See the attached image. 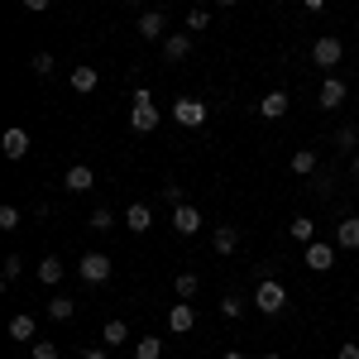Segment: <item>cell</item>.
I'll list each match as a JSON object with an SVG mask.
<instances>
[{"instance_id": "obj_4", "label": "cell", "mask_w": 359, "mask_h": 359, "mask_svg": "<svg viewBox=\"0 0 359 359\" xmlns=\"http://www.w3.org/2000/svg\"><path fill=\"white\" fill-rule=\"evenodd\" d=\"M77 273H82V283H91V287H101V283L111 278V259H106L101 249H86L82 259H77Z\"/></svg>"}, {"instance_id": "obj_35", "label": "cell", "mask_w": 359, "mask_h": 359, "mask_svg": "<svg viewBox=\"0 0 359 359\" xmlns=\"http://www.w3.org/2000/svg\"><path fill=\"white\" fill-rule=\"evenodd\" d=\"M211 25V10H192V15H187V29H206Z\"/></svg>"}, {"instance_id": "obj_18", "label": "cell", "mask_w": 359, "mask_h": 359, "mask_svg": "<svg viewBox=\"0 0 359 359\" xmlns=\"http://www.w3.org/2000/svg\"><path fill=\"white\" fill-rule=\"evenodd\" d=\"M125 225H130L135 235H149V225H154V211H149V201H135V206L125 211Z\"/></svg>"}, {"instance_id": "obj_40", "label": "cell", "mask_w": 359, "mask_h": 359, "mask_svg": "<svg viewBox=\"0 0 359 359\" xmlns=\"http://www.w3.org/2000/svg\"><path fill=\"white\" fill-rule=\"evenodd\" d=\"M221 359H245V355H240V350H225V355Z\"/></svg>"}, {"instance_id": "obj_19", "label": "cell", "mask_w": 359, "mask_h": 359, "mask_svg": "<svg viewBox=\"0 0 359 359\" xmlns=\"http://www.w3.org/2000/svg\"><path fill=\"white\" fill-rule=\"evenodd\" d=\"M335 245H340V249H359V216L335 221Z\"/></svg>"}, {"instance_id": "obj_34", "label": "cell", "mask_w": 359, "mask_h": 359, "mask_svg": "<svg viewBox=\"0 0 359 359\" xmlns=\"http://www.w3.org/2000/svg\"><path fill=\"white\" fill-rule=\"evenodd\" d=\"M163 201H168V206H182L187 196H182V187H177V182H163Z\"/></svg>"}, {"instance_id": "obj_14", "label": "cell", "mask_w": 359, "mask_h": 359, "mask_svg": "<svg viewBox=\"0 0 359 359\" xmlns=\"http://www.w3.org/2000/svg\"><path fill=\"white\" fill-rule=\"evenodd\" d=\"M211 249H216V259H230V254L240 249V230H235V225H221V230L211 235Z\"/></svg>"}, {"instance_id": "obj_32", "label": "cell", "mask_w": 359, "mask_h": 359, "mask_svg": "<svg viewBox=\"0 0 359 359\" xmlns=\"http://www.w3.org/2000/svg\"><path fill=\"white\" fill-rule=\"evenodd\" d=\"M221 316H230V321L245 316V297H221Z\"/></svg>"}, {"instance_id": "obj_12", "label": "cell", "mask_w": 359, "mask_h": 359, "mask_svg": "<svg viewBox=\"0 0 359 359\" xmlns=\"http://www.w3.org/2000/svg\"><path fill=\"white\" fill-rule=\"evenodd\" d=\"M62 187H67V192H91V187H96V172H91L86 163H72L67 177H62Z\"/></svg>"}, {"instance_id": "obj_29", "label": "cell", "mask_w": 359, "mask_h": 359, "mask_svg": "<svg viewBox=\"0 0 359 359\" xmlns=\"http://www.w3.org/2000/svg\"><path fill=\"white\" fill-rule=\"evenodd\" d=\"M0 269H5V283H15V278L25 273V254H5V264H0Z\"/></svg>"}, {"instance_id": "obj_30", "label": "cell", "mask_w": 359, "mask_h": 359, "mask_svg": "<svg viewBox=\"0 0 359 359\" xmlns=\"http://www.w3.org/2000/svg\"><path fill=\"white\" fill-rule=\"evenodd\" d=\"M29 67H34V77H48L57 62H53V53H34V57H29Z\"/></svg>"}, {"instance_id": "obj_44", "label": "cell", "mask_w": 359, "mask_h": 359, "mask_svg": "<svg viewBox=\"0 0 359 359\" xmlns=\"http://www.w3.org/2000/svg\"><path fill=\"white\" fill-rule=\"evenodd\" d=\"M264 359H283V355H264Z\"/></svg>"}, {"instance_id": "obj_1", "label": "cell", "mask_w": 359, "mask_h": 359, "mask_svg": "<svg viewBox=\"0 0 359 359\" xmlns=\"http://www.w3.org/2000/svg\"><path fill=\"white\" fill-rule=\"evenodd\" d=\"M130 125H135L139 135H154V130L163 125V111L154 106L149 86H139V91H135V101H130Z\"/></svg>"}, {"instance_id": "obj_17", "label": "cell", "mask_w": 359, "mask_h": 359, "mask_svg": "<svg viewBox=\"0 0 359 359\" xmlns=\"http://www.w3.org/2000/svg\"><path fill=\"white\" fill-rule=\"evenodd\" d=\"M287 106H292V101H287V91H269V96L259 101V115H264V120H283Z\"/></svg>"}, {"instance_id": "obj_23", "label": "cell", "mask_w": 359, "mask_h": 359, "mask_svg": "<svg viewBox=\"0 0 359 359\" xmlns=\"http://www.w3.org/2000/svg\"><path fill=\"white\" fill-rule=\"evenodd\" d=\"M287 235H292V240H297V245H311V240H316V225L306 221V216H297V221L287 225Z\"/></svg>"}, {"instance_id": "obj_10", "label": "cell", "mask_w": 359, "mask_h": 359, "mask_svg": "<svg viewBox=\"0 0 359 359\" xmlns=\"http://www.w3.org/2000/svg\"><path fill=\"white\" fill-rule=\"evenodd\" d=\"M0 149H5V158H15V163H20V158L29 154V130L10 125V130H5V139H0Z\"/></svg>"}, {"instance_id": "obj_16", "label": "cell", "mask_w": 359, "mask_h": 359, "mask_svg": "<svg viewBox=\"0 0 359 359\" xmlns=\"http://www.w3.org/2000/svg\"><path fill=\"white\" fill-rule=\"evenodd\" d=\"M192 53V34H168L163 39V62H182Z\"/></svg>"}, {"instance_id": "obj_36", "label": "cell", "mask_w": 359, "mask_h": 359, "mask_svg": "<svg viewBox=\"0 0 359 359\" xmlns=\"http://www.w3.org/2000/svg\"><path fill=\"white\" fill-rule=\"evenodd\" d=\"M335 359H359V345H355V340H345V345L335 350Z\"/></svg>"}, {"instance_id": "obj_6", "label": "cell", "mask_w": 359, "mask_h": 359, "mask_svg": "<svg viewBox=\"0 0 359 359\" xmlns=\"http://www.w3.org/2000/svg\"><path fill=\"white\" fill-rule=\"evenodd\" d=\"M340 57H345V43H340L335 34H321V39L311 43V62H316V67H335Z\"/></svg>"}, {"instance_id": "obj_39", "label": "cell", "mask_w": 359, "mask_h": 359, "mask_svg": "<svg viewBox=\"0 0 359 359\" xmlns=\"http://www.w3.org/2000/svg\"><path fill=\"white\" fill-rule=\"evenodd\" d=\"M297 5H302V10H311V15H316V10H321V5H326V0H297Z\"/></svg>"}, {"instance_id": "obj_8", "label": "cell", "mask_w": 359, "mask_h": 359, "mask_svg": "<svg viewBox=\"0 0 359 359\" xmlns=\"http://www.w3.org/2000/svg\"><path fill=\"white\" fill-rule=\"evenodd\" d=\"M345 91H350V86L340 82V77H326V82H321V91H316V106H321V111H335V106H345Z\"/></svg>"}, {"instance_id": "obj_26", "label": "cell", "mask_w": 359, "mask_h": 359, "mask_svg": "<svg viewBox=\"0 0 359 359\" xmlns=\"http://www.w3.org/2000/svg\"><path fill=\"white\" fill-rule=\"evenodd\" d=\"M172 287H177V297H182V302H187V297H196V287H201V278H196V273H187V269H182V273H177V283H172Z\"/></svg>"}, {"instance_id": "obj_2", "label": "cell", "mask_w": 359, "mask_h": 359, "mask_svg": "<svg viewBox=\"0 0 359 359\" xmlns=\"http://www.w3.org/2000/svg\"><path fill=\"white\" fill-rule=\"evenodd\" d=\"M254 306H259L264 316H278V311L287 306V287H283L278 278H259V287H254Z\"/></svg>"}, {"instance_id": "obj_25", "label": "cell", "mask_w": 359, "mask_h": 359, "mask_svg": "<svg viewBox=\"0 0 359 359\" xmlns=\"http://www.w3.org/2000/svg\"><path fill=\"white\" fill-rule=\"evenodd\" d=\"M106 350H115V345H125V340H130V326H125V321H106Z\"/></svg>"}, {"instance_id": "obj_15", "label": "cell", "mask_w": 359, "mask_h": 359, "mask_svg": "<svg viewBox=\"0 0 359 359\" xmlns=\"http://www.w3.org/2000/svg\"><path fill=\"white\" fill-rule=\"evenodd\" d=\"M34 335H39L34 316H29V311H15V316H10V340H20V345H34Z\"/></svg>"}, {"instance_id": "obj_7", "label": "cell", "mask_w": 359, "mask_h": 359, "mask_svg": "<svg viewBox=\"0 0 359 359\" xmlns=\"http://www.w3.org/2000/svg\"><path fill=\"white\" fill-rule=\"evenodd\" d=\"M302 264L311 269V273H326V269H335V245H326V240H311L302 254Z\"/></svg>"}, {"instance_id": "obj_3", "label": "cell", "mask_w": 359, "mask_h": 359, "mask_svg": "<svg viewBox=\"0 0 359 359\" xmlns=\"http://www.w3.org/2000/svg\"><path fill=\"white\" fill-rule=\"evenodd\" d=\"M168 115H172V125H182V130H201V125H206V101H196V96H177Z\"/></svg>"}, {"instance_id": "obj_28", "label": "cell", "mask_w": 359, "mask_h": 359, "mask_svg": "<svg viewBox=\"0 0 359 359\" xmlns=\"http://www.w3.org/2000/svg\"><path fill=\"white\" fill-rule=\"evenodd\" d=\"M335 149H340V154H359V135H355V125H345V130L335 135Z\"/></svg>"}, {"instance_id": "obj_31", "label": "cell", "mask_w": 359, "mask_h": 359, "mask_svg": "<svg viewBox=\"0 0 359 359\" xmlns=\"http://www.w3.org/2000/svg\"><path fill=\"white\" fill-rule=\"evenodd\" d=\"M0 230H20V206H0Z\"/></svg>"}, {"instance_id": "obj_27", "label": "cell", "mask_w": 359, "mask_h": 359, "mask_svg": "<svg viewBox=\"0 0 359 359\" xmlns=\"http://www.w3.org/2000/svg\"><path fill=\"white\" fill-rule=\"evenodd\" d=\"M86 225H91V230H115V211L111 206H96V211L86 216Z\"/></svg>"}, {"instance_id": "obj_33", "label": "cell", "mask_w": 359, "mask_h": 359, "mask_svg": "<svg viewBox=\"0 0 359 359\" xmlns=\"http://www.w3.org/2000/svg\"><path fill=\"white\" fill-rule=\"evenodd\" d=\"M29 350H34V359H57V345H53V340H34Z\"/></svg>"}, {"instance_id": "obj_38", "label": "cell", "mask_w": 359, "mask_h": 359, "mask_svg": "<svg viewBox=\"0 0 359 359\" xmlns=\"http://www.w3.org/2000/svg\"><path fill=\"white\" fill-rule=\"evenodd\" d=\"M82 359H106V345H91V350H82Z\"/></svg>"}, {"instance_id": "obj_20", "label": "cell", "mask_w": 359, "mask_h": 359, "mask_svg": "<svg viewBox=\"0 0 359 359\" xmlns=\"http://www.w3.org/2000/svg\"><path fill=\"white\" fill-rule=\"evenodd\" d=\"M67 82H72V91H77V96H86V91H96L101 72H96V67H72V72H67Z\"/></svg>"}, {"instance_id": "obj_11", "label": "cell", "mask_w": 359, "mask_h": 359, "mask_svg": "<svg viewBox=\"0 0 359 359\" xmlns=\"http://www.w3.org/2000/svg\"><path fill=\"white\" fill-rule=\"evenodd\" d=\"M168 331H172V335L196 331V311H192V302H177L172 311H168Z\"/></svg>"}, {"instance_id": "obj_37", "label": "cell", "mask_w": 359, "mask_h": 359, "mask_svg": "<svg viewBox=\"0 0 359 359\" xmlns=\"http://www.w3.org/2000/svg\"><path fill=\"white\" fill-rule=\"evenodd\" d=\"M48 5H53V0H25V10H29V15H43Z\"/></svg>"}, {"instance_id": "obj_9", "label": "cell", "mask_w": 359, "mask_h": 359, "mask_svg": "<svg viewBox=\"0 0 359 359\" xmlns=\"http://www.w3.org/2000/svg\"><path fill=\"white\" fill-rule=\"evenodd\" d=\"M172 230H177V235H196V230H201V211H196L192 201L172 206Z\"/></svg>"}, {"instance_id": "obj_22", "label": "cell", "mask_w": 359, "mask_h": 359, "mask_svg": "<svg viewBox=\"0 0 359 359\" xmlns=\"http://www.w3.org/2000/svg\"><path fill=\"white\" fill-rule=\"evenodd\" d=\"M135 359H163V340L158 335H144L135 345Z\"/></svg>"}, {"instance_id": "obj_13", "label": "cell", "mask_w": 359, "mask_h": 359, "mask_svg": "<svg viewBox=\"0 0 359 359\" xmlns=\"http://www.w3.org/2000/svg\"><path fill=\"white\" fill-rule=\"evenodd\" d=\"M62 273H67V264H62L57 254H43V259H39V283H43V287H57Z\"/></svg>"}, {"instance_id": "obj_42", "label": "cell", "mask_w": 359, "mask_h": 359, "mask_svg": "<svg viewBox=\"0 0 359 359\" xmlns=\"http://www.w3.org/2000/svg\"><path fill=\"white\" fill-rule=\"evenodd\" d=\"M130 5H139V10H144V5H149V0H130Z\"/></svg>"}, {"instance_id": "obj_21", "label": "cell", "mask_w": 359, "mask_h": 359, "mask_svg": "<svg viewBox=\"0 0 359 359\" xmlns=\"http://www.w3.org/2000/svg\"><path fill=\"white\" fill-rule=\"evenodd\" d=\"M292 172H297V177H311V172H316V149H297V154H292Z\"/></svg>"}, {"instance_id": "obj_43", "label": "cell", "mask_w": 359, "mask_h": 359, "mask_svg": "<svg viewBox=\"0 0 359 359\" xmlns=\"http://www.w3.org/2000/svg\"><path fill=\"white\" fill-rule=\"evenodd\" d=\"M355 177H359V154H355Z\"/></svg>"}, {"instance_id": "obj_41", "label": "cell", "mask_w": 359, "mask_h": 359, "mask_svg": "<svg viewBox=\"0 0 359 359\" xmlns=\"http://www.w3.org/2000/svg\"><path fill=\"white\" fill-rule=\"evenodd\" d=\"M216 5H221V10H230V5H235V0H216Z\"/></svg>"}, {"instance_id": "obj_24", "label": "cell", "mask_w": 359, "mask_h": 359, "mask_svg": "<svg viewBox=\"0 0 359 359\" xmlns=\"http://www.w3.org/2000/svg\"><path fill=\"white\" fill-rule=\"evenodd\" d=\"M72 311H77L72 297H48V316H53V321H72Z\"/></svg>"}, {"instance_id": "obj_5", "label": "cell", "mask_w": 359, "mask_h": 359, "mask_svg": "<svg viewBox=\"0 0 359 359\" xmlns=\"http://www.w3.org/2000/svg\"><path fill=\"white\" fill-rule=\"evenodd\" d=\"M135 29H139L144 43H163V39H168V15H163V10H144Z\"/></svg>"}]
</instances>
